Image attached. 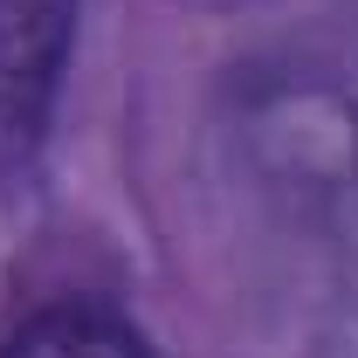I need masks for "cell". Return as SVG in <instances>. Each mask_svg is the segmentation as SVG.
I'll use <instances>...</instances> for the list:
<instances>
[{"instance_id":"6da1fadb","label":"cell","mask_w":358,"mask_h":358,"mask_svg":"<svg viewBox=\"0 0 358 358\" xmlns=\"http://www.w3.org/2000/svg\"><path fill=\"white\" fill-rule=\"evenodd\" d=\"M76 0H0V166L21 159L55 103Z\"/></svg>"},{"instance_id":"7a4b0ae2","label":"cell","mask_w":358,"mask_h":358,"mask_svg":"<svg viewBox=\"0 0 358 358\" xmlns=\"http://www.w3.org/2000/svg\"><path fill=\"white\" fill-rule=\"evenodd\" d=\"M0 358H152V352L124 317L90 310V303H62V310L28 317L0 345Z\"/></svg>"}]
</instances>
